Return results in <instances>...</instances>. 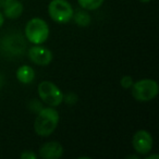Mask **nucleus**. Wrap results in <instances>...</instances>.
Segmentation results:
<instances>
[{
    "instance_id": "nucleus-13",
    "label": "nucleus",
    "mask_w": 159,
    "mask_h": 159,
    "mask_svg": "<svg viewBox=\"0 0 159 159\" xmlns=\"http://www.w3.org/2000/svg\"><path fill=\"white\" fill-rule=\"evenodd\" d=\"M105 0H77L80 7L87 11H94L100 8Z\"/></svg>"
},
{
    "instance_id": "nucleus-11",
    "label": "nucleus",
    "mask_w": 159,
    "mask_h": 159,
    "mask_svg": "<svg viewBox=\"0 0 159 159\" xmlns=\"http://www.w3.org/2000/svg\"><path fill=\"white\" fill-rule=\"evenodd\" d=\"M16 80L22 84H31L35 80V71L32 66H21L20 68L16 70Z\"/></svg>"
},
{
    "instance_id": "nucleus-9",
    "label": "nucleus",
    "mask_w": 159,
    "mask_h": 159,
    "mask_svg": "<svg viewBox=\"0 0 159 159\" xmlns=\"http://www.w3.org/2000/svg\"><path fill=\"white\" fill-rule=\"evenodd\" d=\"M63 146L55 141L45 143L39 148V156L43 159H59L63 156Z\"/></svg>"
},
{
    "instance_id": "nucleus-8",
    "label": "nucleus",
    "mask_w": 159,
    "mask_h": 159,
    "mask_svg": "<svg viewBox=\"0 0 159 159\" xmlns=\"http://www.w3.org/2000/svg\"><path fill=\"white\" fill-rule=\"evenodd\" d=\"M27 56L33 63L40 66H48L52 61V52L42 45H34V46L30 47Z\"/></svg>"
},
{
    "instance_id": "nucleus-15",
    "label": "nucleus",
    "mask_w": 159,
    "mask_h": 159,
    "mask_svg": "<svg viewBox=\"0 0 159 159\" xmlns=\"http://www.w3.org/2000/svg\"><path fill=\"white\" fill-rule=\"evenodd\" d=\"M133 83H134V81H133V77L130 76V75H124V76L121 77V80H120V84H121V87L124 89H130L131 87H132Z\"/></svg>"
},
{
    "instance_id": "nucleus-10",
    "label": "nucleus",
    "mask_w": 159,
    "mask_h": 159,
    "mask_svg": "<svg viewBox=\"0 0 159 159\" xmlns=\"http://www.w3.org/2000/svg\"><path fill=\"white\" fill-rule=\"evenodd\" d=\"M23 10H24V7L20 1L12 0L3 8V16L8 19H11V20H16L22 16Z\"/></svg>"
},
{
    "instance_id": "nucleus-4",
    "label": "nucleus",
    "mask_w": 159,
    "mask_h": 159,
    "mask_svg": "<svg viewBox=\"0 0 159 159\" xmlns=\"http://www.w3.org/2000/svg\"><path fill=\"white\" fill-rule=\"evenodd\" d=\"M130 89L137 102H150L158 95L159 85L155 80L142 79L133 83Z\"/></svg>"
},
{
    "instance_id": "nucleus-17",
    "label": "nucleus",
    "mask_w": 159,
    "mask_h": 159,
    "mask_svg": "<svg viewBox=\"0 0 159 159\" xmlns=\"http://www.w3.org/2000/svg\"><path fill=\"white\" fill-rule=\"evenodd\" d=\"M21 158L22 159H36V154L32 150H25L21 154Z\"/></svg>"
},
{
    "instance_id": "nucleus-3",
    "label": "nucleus",
    "mask_w": 159,
    "mask_h": 159,
    "mask_svg": "<svg viewBox=\"0 0 159 159\" xmlns=\"http://www.w3.org/2000/svg\"><path fill=\"white\" fill-rule=\"evenodd\" d=\"M49 26L42 18H33L26 23L24 36L33 45H43L49 37Z\"/></svg>"
},
{
    "instance_id": "nucleus-7",
    "label": "nucleus",
    "mask_w": 159,
    "mask_h": 159,
    "mask_svg": "<svg viewBox=\"0 0 159 159\" xmlns=\"http://www.w3.org/2000/svg\"><path fill=\"white\" fill-rule=\"evenodd\" d=\"M132 145L139 155H147L152 152V136L148 131L139 130L134 133L132 139Z\"/></svg>"
},
{
    "instance_id": "nucleus-19",
    "label": "nucleus",
    "mask_w": 159,
    "mask_h": 159,
    "mask_svg": "<svg viewBox=\"0 0 159 159\" xmlns=\"http://www.w3.org/2000/svg\"><path fill=\"white\" fill-rule=\"evenodd\" d=\"M146 159H159V155L158 154L149 155V156L146 157Z\"/></svg>"
},
{
    "instance_id": "nucleus-5",
    "label": "nucleus",
    "mask_w": 159,
    "mask_h": 159,
    "mask_svg": "<svg viewBox=\"0 0 159 159\" xmlns=\"http://www.w3.org/2000/svg\"><path fill=\"white\" fill-rule=\"evenodd\" d=\"M74 10L68 0H51L48 5V14L51 20L59 24H66L72 20Z\"/></svg>"
},
{
    "instance_id": "nucleus-2",
    "label": "nucleus",
    "mask_w": 159,
    "mask_h": 159,
    "mask_svg": "<svg viewBox=\"0 0 159 159\" xmlns=\"http://www.w3.org/2000/svg\"><path fill=\"white\" fill-rule=\"evenodd\" d=\"M34 121V130L37 135L42 137H47L51 135L59 124V112L55 107H44L38 113H36Z\"/></svg>"
},
{
    "instance_id": "nucleus-14",
    "label": "nucleus",
    "mask_w": 159,
    "mask_h": 159,
    "mask_svg": "<svg viewBox=\"0 0 159 159\" xmlns=\"http://www.w3.org/2000/svg\"><path fill=\"white\" fill-rule=\"evenodd\" d=\"M29 108L32 112L34 113H38L43 108H44V105L40 100L38 99H32L31 102H29Z\"/></svg>"
},
{
    "instance_id": "nucleus-12",
    "label": "nucleus",
    "mask_w": 159,
    "mask_h": 159,
    "mask_svg": "<svg viewBox=\"0 0 159 159\" xmlns=\"http://www.w3.org/2000/svg\"><path fill=\"white\" fill-rule=\"evenodd\" d=\"M72 20L74 21V23L79 26H82V27H86L91 24V16L89 13L87 12V10H77L76 12L73 13L72 16Z\"/></svg>"
},
{
    "instance_id": "nucleus-20",
    "label": "nucleus",
    "mask_w": 159,
    "mask_h": 159,
    "mask_svg": "<svg viewBox=\"0 0 159 159\" xmlns=\"http://www.w3.org/2000/svg\"><path fill=\"white\" fill-rule=\"evenodd\" d=\"M3 23H5V16H3V14L0 12V29H1V26L3 25Z\"/></svg>"
},
{
    "instance_id": "nucleus-1",
    "label": "nucleus",
    "mask_w": 159,
    "mask_h": 159,
    "mask_svg": "<svg viewBox=\"0 0 159 159\" xmlns=\"http://www.w3.org/2000/svg\"><path fill=\"white\" fill-rule=\"evenodd\" d=\"M26 49L27 39L21 32H9L0 38V51L7 58L22 57Z\"/></svg>"
},
{
    "instance_id": "nucleus-16",
    "label": "nucleus",
    "mask_w": 159,
    "mask_h": 159,
    "mask_svg": "<svg viewBox=\"0 0 159 159\" xmlns=\"http://www.w3.org/2000/svg\"><path fill=\"white\" fill-rule=\"evenodd\" d=\"M79 97L75 93H68L66 95H63V102H66L68 105H74L77 102Z\"/></svg>"
},
{
    "instance_id": "nucleus-6",
    "label": "nucleus",
    "mask_w": 159,
    "mask_h": 159,
    "mask_svg": "<svg viewBox=\"0 0 159 159\" xmlns=\"http://www.w3.org/2000/svg\"><path fill=\"white\" fill-rule=\"evenodd\" d=\"M38 96L43 102L50 107H58L63 102L62 91L50 81H43L38 84Z\"/></svg>"
},
{
    "instance_id": "nucleus-22",
    "label": "nucleus",
    "mask_w": 159,
    "mask_h": 159,
    "mask_svg": "<svg viewBox=\"0 0 159 159\" xmlns=\"http://www.w3.org/2000/svg\"><path fill=\"white\" fill-rule=\"evenodd\" d=\"M141 2H143V3H148V2H150V0H139Z\"/></svg>"
},
{
    "instance_id": "nucleus-18",
    "label": "nucleus",
    "mask_w": 159,
    "mask_h": 159,
    "mask_svg": "<svg viewBox=\"0 0 159 159\" xmlns=\"http://www.w3.org/2000/svg\"><path fill=\"white\" fill-rule=\"evenodd\" d=\"M10 1H12V0H0V8H5L6 6L8 5V3L10 2Z\"/></svg>"
},
{
    "instance_id": "nucleus-21",
    "label": "nucleus",
    "mask_w": 159,
    "mask_h": 159,
    "mask_svg": "<svg viewBox=\"0 0 159 159\" xmlns=\"http://www.w3.org/2000/svg\"><path fill=\"white\" fill-rule=\"evenodd\" d=\"M128 159H139V156H136V155H130V156L126 157Z\"/></svg>"
}]
</instances>
